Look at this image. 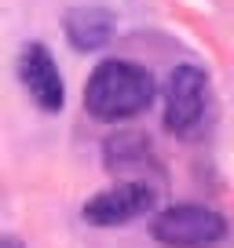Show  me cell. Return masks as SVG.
<instances>
[{"instance_id": "obj_1", "label": "cell", "mask_w": 234, "mask_h": 248, "mask_svg": "<svg viewBox=\"0 0 234 248\" xmlns=\"http://www.w3.org/2000/svg\"><path fill=\"white\" fill-rule=\"evenodd\" d=\"M154 102V77L139 62L106 59L84 84V109L99 121H132Z\"/></svg>"}, {"instance_id": "obj_2", "label": "cell", "mask_w": 234, "mask_h": 248, "mask_svg": "<svg viewBox=\"0 0 234 248\" xmlns=\"http://www.w3.org/2000/svg\"><path fill=\"white\" fill-rule=\"evenodd\" d=\"M150 233L165 248H216L227 237V219L209 204L183 201L157 212Z\"/></svg>"}, {"instance_id": "obj_3", "label": "cell", "mask_w": 234, "mask_h": 248, "mask_svg": "<svg viewBox=\"0 0 234 248\" xmlns=\"http://www.w3.org/2000/svg\"><path fill=\"white\" fill-rule=\"evenodd\" d=\"M209 109V77L201 66H176L165 88V124L172 135L180 139H194L201 135V121Z\"/></svg>"}, {"instance_id": "obj_4", "label": "cell", "mask_w": 234, "mask_h": 248, "mask_svg": "<svg viewBox=\"0 0 234 248\" xmlns=\"http://www.w3.org/2000/svg\"><path fill=\"white\" fill-rule=\"evenodd\" d=\"M157 204V190L143 179H125V183L110 186V190H99L95 197H88L81 216L92 226H125L132 219L147 216Z\"/></svg>"}, {"instance_id": "obj_5", "label": "cell", "mask_w": 234, "mask_h": 248, "mask_svg": "<svg viewBox=\"0 0 234 248\" xmlns=\"http://www.w3.org/2000/svg\"><path fill=\"white\" fill-rule=\"evenodd\" d=\"M18 80L26 84L30 99L37 102L48 113H59L66 102L63 92V77H59V66H55L51 51L44 44H26L22 55H18Z\"/></svg>"}, {"instance_id": "obj_6", "label": "cell", "mask_w": 234, "mask_h": 248, "mask_svg": "<svg viewBox=\"0 0 234 248\" xmlns=\"http://www.w3.org/2000/svg\"><path fill=\"white\" fill-rule=\"evenodd\" d=\"M102 161H106V168L114 171V175H139V171L154 168V146H150V139L143 132H117L110 135L106 142H102Z\"/></svg>"}, {"instance_id": "obj_7", "label": "cell", "mask_w": 234, "mask_h": 248, "mask_svg": "<svg viewBox=\"0 0 234 248\" xmlns=\"http://www.w3.org/2000/svg\"><path fill=\"white\" fill-rule=\"evenodd\" d=\"M63 26L77 51H95V47L110 44V37H114V15L106 8H73L63 18Z\"/></svg>"}, {"instance_id": "obj_8", "label": "cell", "mask_w": 234, "mask_h": 248, "mask_svg": "<svg viewBox=\"0 0 234 248\" xmlns=\"http://www.w3.org/2000/svg\"><path fill=\"white\" fill-rule=\"evenodd\" d=\"M0 248H26L22 237H15V233H0Z\"/></svg>"}]
</instances>
